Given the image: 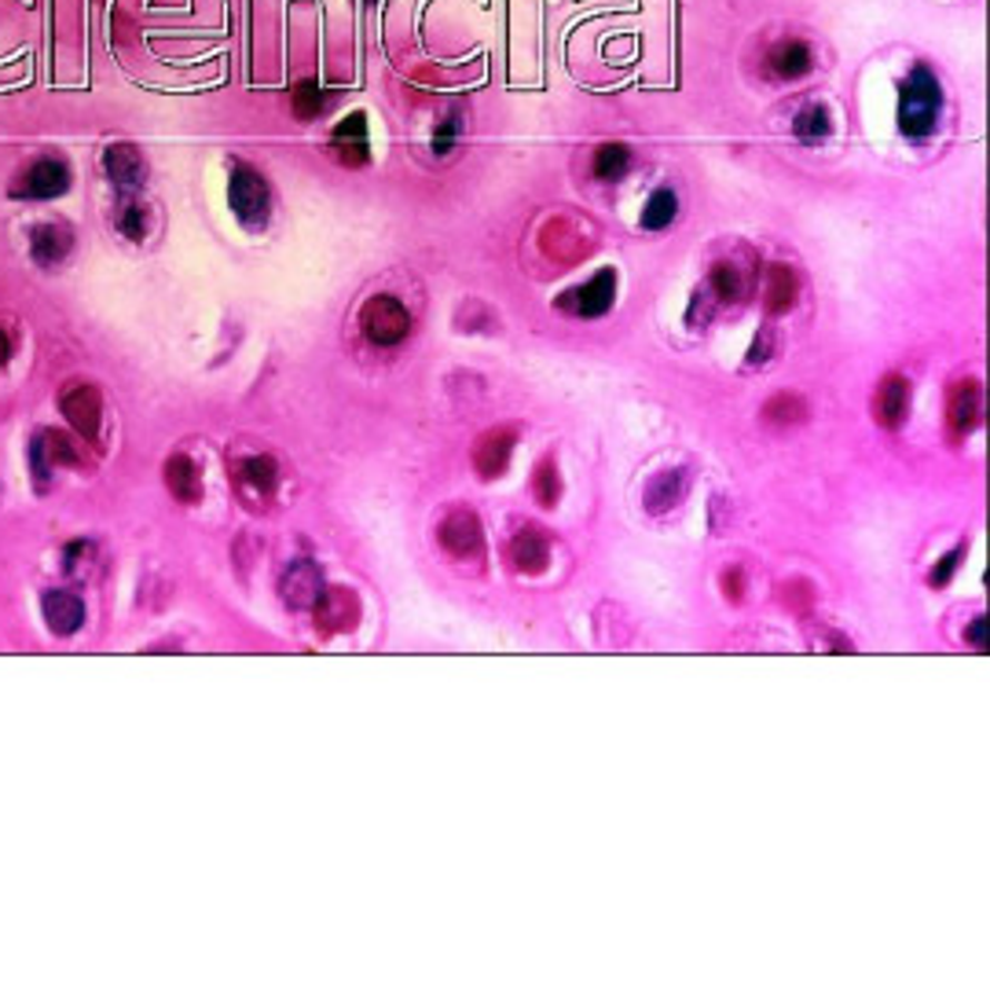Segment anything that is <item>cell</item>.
I'll return each instance as SVG.
<instances>
[{
  "label": "cell",
  "mask_w": 990,
  "mask_h": 990,
  "mask_svg": "<svg viewBox=\"0 0 990 990\" xmlns=\"http://www.w3.org/2000/svg\"><path fill=\"white\" fill-rule=\"evenodd\" d=\"M939 110H943V89L929 67H913L899 89V129L910 140H924L935 133Z\"/></svg>",
  "instance_id": "obj_1"
},
{
  "label": "cell",
  "mask_w": 990,
  "mask_h": 990,
  "mask_svg": "<svg viewBox=\"0 0 990 990\" xmlns=\"http://www.w3.org/2000/svg\"><path fill=\"white\" fill-rule=\"evenodd\" d=\"M228 203L235 209V217L243 220V228L261 232L272 217V187L254 166H246V161H232V169H228Z\"/></svg>",
  "instance_id": "obj_2"
},
{
  "label": "cell",
  "mask_w": 990,
  "mask_h": 990,
  "mask_svg": "<svg viewBox=\"0 0 990 990\" xmlns=\"http://www.w3.org/2000/svg\"><path fill=\"white\" fill-rule=\"evenodd\" d=\"M360 327H363V334H367L371 345L390 349V345H400L411 334V312L400 305L396 297L379 294V297H371L367 305H363Z\"/></svg>",
  "instance_id": "obj_3"
},
{
  "label": "cell",
  "mask_w": 990,
  "mask_h": 990,
  "mask_svg": "<svg viewBox=\"0 0 990 990\" xmlns=\"http://www.w3.org/2000/svg\"><path fill=\"white\" fill-rule=\"evenodd\" d=\"M70 187V166L62 158H37L19 173L11 184V198L22 203H48V198L67 195Z\"/></svg>",
  "instance_id": "obj_4"
},
{
  "label": "cell",
  "mask_w": 990,
  "mask_h": 990,
  "mask_svg": "<svg viewBox=\"0 0 990 990\" xmlns=\"http://www.w3.org/2000/svg\"><path fill=\"white\" fill-rule=\"evenodd\" d=\"M540 249L543 257L558 261V265H576V261H584L595 249V239H591V228H584V224H576L569 217H555L543 224Z\"/></svg>",
  "instance_id": "obj_5"
},
{
  "label": "cell",
  "mask_w": 990,
  "mask_h": 990,
  "mask_svg": "<svg viewBox=\"0 0 990 990\" xmlns=\"http://www.w3.org/2000/svg\"><path fill=\"white\" fill-rule=\"evenodd\" d=\"M612 301H617V272L601 268L587 283L572 286L569 294H561L558 308L572 312V316H580V320H595V316H606V312L612 308Z\"/></svg>",
  "instance_id": "obj_6"
},
{
  "label": "cell",
  "mask_w": 990,
  "mask_h": 990,
  "mask_svg": "<svg viewBox=\"0 0 990 990\" xmlns=\"http://www.w3.org/2000/svg\"><path fill=\"white\" fill-rule=\"evenodd\" d=\"M104 173L121 195H136L147 180V161L136 144H110L104 150Z\"/></svg>",
  "instance_id": "obj_7"
},
{
  "label": "cell",
  "mask_w": 990,
  "mask_h": 990,
  "mask_svg": "<svg viewBox=\"0 0 990 990\" xmlns=\"http://www.w3.org/2000/svg\"><path fill=\"white\" fill-rule=\"evenodd\" d=\"M316 628L323 635H337V631H353L356 617H360V601L349 587H323V595L316 598Z\"/></svg>",
  "instance_id": "obj_8"
},
{
  "label": "cell",
  "mask_w": 990,
  "mask_h": 990,
  "mask_svg": "<svg viewBox=\"0 0 990 990\" xmlns=\"http://www.w3.org/2000/svg\"><path fill=\"white\" fill-rule=\"evenodd\" d=\"M441 547L451 558H481L484 550V532L478 513L470 510H451L441 521Z\"/></svg>",
  "instance_id": "obj_9"
},
{
  "label": "cell",
  "mask_w": 990,
  "mask_h": 990,
  "mask_svg": "<svg viewBox=\"0 0 990 990\" xmlns=\"http://www.w3.org/2000/svg\"><path fill=\"white\" fill-rule=\"evenodd\" d=\"M59 408H62V419L78 430V437H85V441H96L99 419H104V400H99V393L92 390V385H73V390L62 393Z\"/></svg>",
  "instance_id": "obj_10"
},
{
  "label": "cell",
  "mask_w": 990,
  "mask_h": 990,
  "mask_svg": "<svg viewBox=\"0 0 990 990\" xmlns=\"http://www.w3.org/2000/svg\"><path fill=\"white\" fill-rule=\"evenodd\" d=\"M331 147L342 166L360 169L371 161V136H367V115H349L337 121V129L331 133Z\"/></svg>",
  "instance_id": "obj_11"
},
{
  "label": "cell",
  "mask_w": 990,
  "mask_h": 990,
  "mask_svg": "<svg viewBox=\"0 0 990 990\" xmlns=\"http://www.w3.org/2000/svg\"><path fill=\"white\" fill-rule=\"evenodd\" d=\"M280 591H283L286 606L312 609V606H316V598L323 595V576H320L316 566H312V561L297 558L294 566H286L283 580H280Z\"/></svg>",
  "instance_id": "obj_12"
},
{
  "label": "cell",
  "mask_w": 990,
  "mask_h": 990,
  "mask_svg": "<svg viewBox=\"0 0 990 990\" xmlns=\"http://www.w3.org/2000/svg\"><path fill=\"white\" fill-rule=\"evenodd\" d=\"M70 249H73V232H70V224L48 220V224H37V228L30 232V257H33L41 268H56V265H62Z\"/></svg>",
  "instance_id": "obj_13"
},
{
  "label": "cell",
  "mask_w": 990,
  "mask_h": 990,
  "mask_svg": "<svg viewBox=\"0 0 990 990\" xmlns=\"http://www.w3.org/2000/svg\"><path fill=\"white\" fill-rule=\"evenodd\" d=\"M910 411V382L902 379V374H884L881 385H876V396H873V415L881 425H888V430H899L902 419H906Z\"/></svg>",
  "instance_id": "obj_14"
},
{
  "label": "cell",
  "mask_w": 990,
  "mask_h": 990,
  "mask_svg": "<svg viewBox=\"0 0 990 990\" xmlns=\"http://www.w3.org/2000/svg\"><path fill=\"white\" fill-rule=\"evenodd\" d=\"M814 67V52L807 41H800V37H785V41H778L767 52V70L774 73L778 81H796L804 78V73Z\"/></svg>",
  "instance_id": "obj_15"
},
{
  "label": "cell",
  "mask_w": 990,
  "mask_h": 990,
  "mask_svg": "<svg viewBox=\"0 0 990 990\" xmlns=\"http://www.w3.org/2000/svg\"><path fill=\"white\" fill-rule=\"evenodd\" d=\"M513 433L510 425H499V430H488L478 448H473V462H478L481 478H503L510 467V451H513Z\"/></svg>",
  "instance_id": "obj_16"
},
{
  "label": "cell",
  "mask_w": 990,
  "mask_h": 990,
  "mask_svg": "<svg viewBox=\"0 0 990 990\" xmlns=\"http://www.w3.org/2000/svg\"><path fill=\"white\" fill-rule=\"evenodd\" d=\"M980 411H983V390L976 379H964L954 385V393H950V430H954L958 437L972 433L976 425H980Z\"/></svg>",
  "instance_id": "obj_17"
},
{
  "label": "cell",
  "mask_w": 990,
  "mask_h": 990,
  "mask_svg": "<svg viewBox=\"0 0 990 990\" xmlns=\"http://www.w3.org/2000/svg\"><path fill=\"white\" fill-rule=\"evenodd\" d=\"M41 609H45V624H48V631H52V635H73L85 624L81 598L70 595V591H48L45 601H41Z\"/></svg>",
  "instance_id": "obj_18"
},
{
  "label": "cell",
  "mask_w": 990,
  "mask_h": 990,
  "mask_svg": "<svg viewBox=\"0 0 990 990\" xmlns=\"http://www.w3.org/2000/svg\"><path fill=\"white\" fill-rule=\"evenodd\" d=\"M800 297V280L788 265H771L763 275V305H767L771 316H785L788 308L796 305Z\"/></svg>",
  "instance_id": "obj_19"
},
{
  "label": "cell",
  "mask_w": 990,
  "mask_h": 990,
  "mask_svg": "<svg viewBox=\"0 0 990 990\" xmlns=\"http://www.w3.org/2000/svg\"><path fill=\"white\" fill-rule=\"evenodd\" d=\"M30 462H33V473H37V478L45 481V473H48V470H56V467H73V462H78V451L70 448V441H67V437H62V433L45 430V433L30 444Z\"/></svg>",
  "instance_id": "obj_20"
},
{
  "label": "cell",
  "mask_w": 990,
  "mask_h": 990,
  "mask_svg": "<svg viewBox=\"0 0 990 990\" xmlns=\"http://www.w3.org/2000/svg\"><path fill=\"white\" fill-rule=\"evenodd\" d=\"M712 294L726 301V305H742L752 294V268L742 265V261H716V268H712Z\"/></svg>",
  "instance_id": "obj_21"
},
{
  "label": "cell",
  "mask_w": 990,
  "mask_h": 990,
  "mask_svg": "<svg viewBox=\"0 0 990 990\" xmlns=\"http://www.w3.org/2000/svg\"><path fill=\"white\" fill-rule=\"evenodd\" d=\"M683 496H686V473L683 470H660L657 478L646 481V492H643L649 513H668V510H675V507L683 503Z\"/></svg>",
  "instance_id": "obj_22"
},
{
  "label": "cell",
  "mask_w": 990,
  "mask_h": 990,
  "mask_svg": "<svg viewBox=\"0 0 990 990\" xmlns=\"http://www.w3.org/2000/svg\"><path fill=\"white\" fill-rule=\"evenodd\" d=\"M510 558H513V566H518L521 572H543L547 561H550L547 536L540 529L518 532V536H513V543H510Z\"/></svg>",
  "instance_id": "obj_23"
},
{
  "label": "cell",
  "mask_w": 990,
  "mask_h": 990,
  "mask_svg": "<svg viewBox=\"0 0 990 990\" xmlns=\"http://www.w3.org/2000/svg\"><path fill=\"white\" fill-rule=\"evenodd\" d=\"M166 488L180 499V503H198V496H203V478H198L195 462L187 455H173L166 462Z\"/></svg>",
  "instance_id": "obj_24"
},
{
  "label": "cell",
  "mask_w": 990,
  "mask_h": 990,
  "mask_svg": "<svg viewBox=\"0 0 990 990\" xmlns=\"http://www.w3.org/2000/svg\"><path fill=\"white\" fill-rule=\"evenodd\" d=\"M830 129H833V121H830V107H825V104H807V107H800V115H796V121H793V133H796L804 144H822L825 136H830Z\"/></svg>",
  "instance_id": "obj_25"
},
{
  "label": "cell",
  "mask_w": 990,
  "mask_h": 990,
  "mask_svg": "<svg viewBox=\"0 0 990 990\" xmlns=\"http://www.w3.org/2000/svg\"><path fill=\"white\" fill-rule=\"evenodd\" d=\"M115 224H118V232L125 235V239L140 243L144 235H147V228H150V213H147V206L136 195H125L118 213H115Z\"/></svg>",
  "instance_id": "obj_26"
},
{
  "label": "cell",
  "mask_w": 990,
  "mask_h": 990,
  "mask_svg": "<svg viewBox=\"0 0 990 990\" xmlns=\"http://www.w3.org/2000/svg\"><path fill=\"white\" fill-rule=\"evenodd\" d=\"M239 478L254 488L257 496H272L275 481H280V467H275L272 455H249V459H243Z\"/></svg>",
  "instance_id": "obj_27"
},
{
  "label": "cell",
  "mask_w": 990,
  "mask_h": 990,
  "mask_svg": "<svg viewBox=\"0 0 990 990\" xmlns=\"http://www.w3.org/2000/svg\"><path fill=\"white\" fill-rule=\"evenodd\" d=\"M291 107H294V115L301 121H312V118L323 115V107H327V92H323L320 81L305 78V81H297L294 89H291Z\"/></svg>",
  "instance_id": "obj_28"
},
{
  "label": "cell",
  "mask_w": 990,
  "mask_h": 990,
  "mask_svg": "<svg viewBox=\"0 0 990 990\" xmlns=\"http://www.w3.org/2000/svg\"><path fill=\"white\" fill-rule=\"evenodd\" d=\"M628 166H631V150L624 144H601L591 161L598 180H620L624 173H628Z\"/></svg>",
  "instance_id": "obj_29"
},
{
  "label": "cell",
  "mask_w": 990,
  "mask_h": 990,
  "mask_svg": "<svg viewBox=\"0 0 990 990\" xmlns=\"http://www.w3.org/2000/svg\"><path fill=\"white\" fill-rule=\"evenodd\" d=\"M763 419H767L771 425H796V422L807 419V404H804V396L778 393V396H771L767 404H763Z\"/></svg>",
  "instance_id": "obj_30"
},
{
  "label": "cell",
  "mask_w": 990,
  "mask_h": 990,
  "mask_svg": "<svg viewBox=\"0 0 990 990\" xmlns=\"http://www.w3.org/2000/svg\"><path fill=\"white\" fill-rule=\"evenodd\" d=\"M675 213H679V198H675V192H668V187H660V192L649 195V203L643 209V228H649V232L668 228L675 220Z\"/></svg>",
  "instance_id": "obj_31"
},
{
  "label": "cell",
  "mask_w": 990,
  "mask_h": 990,
  "mask_svg": "<svg viewBox=\"0 0 990 990\" xmlns=\"http://www.w3.org/2000/svg\"><path fill=\"white\" fill-rule=\"evenodd\" d=\"M532 492L543 507H555L561 496V481H558V467L555 459H540V467L532 473Z\"/></svg>",
  "instance_id": "obj_32"
},
{
  "label": "cell",
  "mask_w": 990,
  "mask_h": 990,
  "mask_svg": "<svg viewBox=\"0 0 990 990\" xmlns=\"http://www.w3.org/2000/svg\"><path fill=\"white\" fill-rule=\"evenodd\" d=\"M459 129H462L459 115H448L441 125H437V133H433V155H448V150L455 147V140H459Z\"/></svg>",
  "instance_id": "obj_33"
},
{
  "label": "cell",
  "mask_w": 990,
  "mask_h": 990,
  "mask_svg": "<svg viewBox=\"0 0 990 990\" xmlns=\"http://www.w3.org/2000/svg\"><path fill=\"white\" fill-rule=\"evenodd\" d=\"M961 555H964V547H954V550H950V555L943 558V566H935V569H932L929 584H932V587L950 584V576H954V569L961 566Z\"/></svg>",
  "instance_id": "obj_34"
},
{
  "label": "cell",
  "mask_w": 990,
  "mask_h": 990,
  "mask_svg": "<svg viewBox=\"0 0 990 990\" xmlns=\"http://www.w3.org/2000/svg\"><path fill=\"white\" fill-rule=\"evenodd\" d=\"M742 580H745V576H742V569H726V572H723V587H726V598H734V601H737V598H742Z\"/></svg>",
  "instance_id": "obj_35"
},
{
  "label": "cell",
  "mask_w": 990,
  "mask_h": 990,
  "mask_svg": "<svg viewBox=\"0 0 990 990\" xmlns=\"http://www.w3.org/2000/svg\"><path fill=\"white\" fill-rule=\"evenodd\" d=\"M964 638H969V646L983 649V646H987V620H983V617H976V620H972V628H969V635H964Z\"/></svg>",
  "instance_id": "obj_36"
},
{
  "label": "cell",
  "mask_w": 990,
  "mask_h": 990,
  "mask_svg": "<svg viewBox=\"0 0 990 990\" xmlns=\"http://www.w3.org/2000/svg\"><path fill=\"white\" fill-rule=\"evenodd\" d=\"M767 360H771V334H767V337H759L756 349H752L748 363H767Z\"/></svg>",
  "instance_id": "obj_37"
},
{
  "label": "cell",
  "mask_w": 990,
  "mask_h": 990,
  "mask_svg": "<svg viewBox=\"0 0 990 990\" xmlns=\"http://www.w3.org/2000/svg\"><path fill=\"white\" fill-rule=\"evenodd\" d=\"M8 356H11V342H8V334L0 331V367L8 363Z\"/></svg>",
  "instance_id": "obj_38"
}]
</instances>
